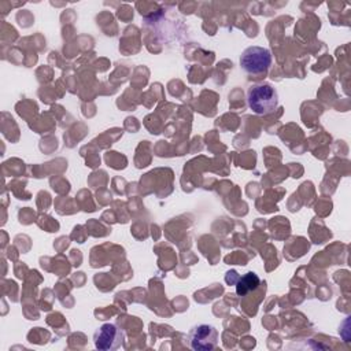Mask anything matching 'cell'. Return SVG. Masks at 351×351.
Segmentation results:
<instances>
[{"mask_svg":"<svg viewBox=\"0 0 351 351\" xmlns=\"http://www.w3.org/2000/svg\"><path fill=\"white\" fill-rule=\"evenodd\" d=\"M247 101L255 114L269 115L278 106V93L270 84H256L248 89Z\"/></svg>","mask_w":351,"mask_h":351,"instance_id":"cell-1","label":"cell"},{"mask_svg":"<svg viewBox=\"0 0 351 351\" xmlns=\"http://www.w3.org/2000/svg\"><path fill=\"white\" fill-rule=\"evenodd\" d=\"M271 64V53L263 47H248L240 56V66L248 74H263Z\"/></svg>","mask_w":351,"mask_h":351,"instance_id":"cell-2","label":"cell"},{"mask_svg":"<svg viewBox=\"0 0 351 351\" xmlns=\"http://www.w3.org/2000/svg\"><path fill=\"white\" fill-rule=\"evenodd\" d=\"M125 332L115 324H103L93 335V343L97 350L114 351L123 346Z\"/></svg>","mask_w":351,"mask_h":351,"instance_id":"cell-3","label":"cell"},{"mask_svg":"<svg viewBox=\"0 0 351 351\" xmlns=\"http://www.w3.org/2000/svg\"><path fill=\"white\" fill-rule=\"evenodd\" d=\"M188 341L195 351H211L218 344V330L208 324L196 325L189 330Z\"/></svg>","mask_w":351,"mask_h":351,"instance_id":"cell-4","label":"cell"},{"mask_svg":"<svg viewBox=\"0 0 351 351\" xmlns=\"http://www.w3.org/2000/svg\"><path fill=\"white\" fill-rule=\"evenodd\" d=\"M261 284L259 277L254 271H248L244 276L239 277L236 282V292L239 296H245L247 293L255 291Z\"/></svg>","mask_w":351,"mask_h":351,"instance_id":"cell-5","label":"cell"}]
</instances>
